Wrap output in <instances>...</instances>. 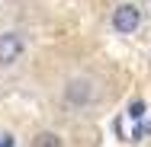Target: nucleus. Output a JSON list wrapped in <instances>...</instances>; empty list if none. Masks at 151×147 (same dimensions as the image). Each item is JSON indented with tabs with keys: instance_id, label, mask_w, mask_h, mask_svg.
<instances>
[{
	"instance_id": "f257e3e1",
	"label": "nucleus",
	"mask_w": 151,
	"mask_h": 147,
	"mask_svg": "<svg viewBox=\"0 0 151 147\" xmlns=\"http://www.w3.org/2000/svg\"><path fill=\"white\" fill-rule=\"evenodd\" d=\"M61 99H64L68 109H77V112L90 109L93 99H96V80L87 77V74H74V77H68L64 87H61Z\"/></svg>"
},
{
	"instance_id": "f03ea898",
	"label": "nucleus",
	"mask_w": 151,
	"mask_h": 147,
	"mask_svg": "<svg viewBox=\"0 0 151 147\" xmlns=\"http://www.w3.org/2000/svg\"><path fill=\"white\" fill-rule=\"evenodd\" d=\"M109 26L113 32H119V35H135V32L142 29V6L138 3H119L116 10H113V16H109Z\"/></svg>"
},
{
	"instance_id": "7ed1b4c3",
	"label": "nucleus",
	"mask_w": 151,
	"mask_h": 147,
	"mask_svg": "<svg viewBox=\"0 0 151 147\" xmlns=\"http://www.w3.org/2000/svg\"><path fill=\"white\" fill-rule=\"evenodd\" d=\"M26 51V38L19 32H0V67H13Z\"/></svg>"
},
{
	"instance_id": "20e7f679",
	"label": "nucleus",
	"mask_w": 151,
	"mask_h": 147,
	"mask_svg": "<svg viewBox=\"0 0 151 147\" xmlns=\"http://www.w3.org/2000/svg\"><path fill=\"white\" fill-rule=\"evenodd\" d=\"M32 147H64V138L58 131H39L32 138Z\"/></svg>"
},
{
	"instance_id": "39448f33",
	"label": "nucleus",
	"mask_w": 151,
	"mask_h": 147,
	"mask_svg": "<svg viewBox=\"0 0 151 147\" xmlns=\"http://www.w3.org/2000/svg\"><path fill=\"white\" fill-rule=\"evenodd\" d=\"M125 115L132 118V121H145V102H142V99H132V102H129V112H125Z\"/></svg>"
},
{
	"instance_id": "423d86ee",
	"label": "nucleus",
	"mask_w": 151,
	"mask_h": 147,
	"mask_svg": "<svg viewBox=\"0 0 151 147\" xmlns=\"http://www.w3.org/2000/svg\"><path fill=\"white\" fill-rule=\"evenodd\" d=\"M151 134V121H135V128H132V141H145Z\"/></svg>"
},
{
	"instance_id": "0eeeda50",
	"label": "nucleus",
	"mask_w": 151,
	"mask_h": 147,
	"mask_svg": "<svg viewBox=\"0 0 151 147\" xmlns=\"http://www.w3.org/2000/svg\"><path fill=\"white\" fill-rule=\"evenodd\" d=\"M0 147H16V138L10 131H0Z\"/></svg>"
}]
</instances>
